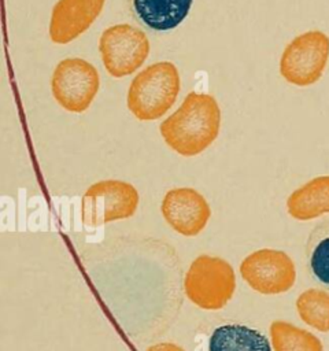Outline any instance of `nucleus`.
Segmentation results:
<instances>
[{
  "label": "nucleus",
  "instance_id": "4468645a",
  "mask_svg": "<svg viewBox=\"0 0 329 351\" xmlns=\"http://www.w3.org/2000/svg\"><path fill=\"white\" fill-rule=\"evenodd\" d=\"M307 270L314 281L329 288V218L318 222L306 241Z\"/></svg>",
  "mask_w": 329,
  "mask_h": 351
},
{
  "label": "nucleus",
  "instance_id": "423d86ee",
  "mask_svg": "<svg viewBox=\"0 0 329 351\" xmlns=\"http://www.w3.org/2000/svg\"><path fill=\"white\" fill-rule=\"evenodd\" d=\"M329 59V37L311 30L295 37L284 49L280 73L291 84L308 86L317 82Z\"/></svg>",
  "mask_w": 329,
  "mask_h": 351
},
{
  "label": "nucleus",
  "instance_id": "9b49d317",
  "mask_svg": "<svg viewBox=\"0 0 329 351\" xmlns=\"http://www.w3.org/2000/svg\"><path fill=\"white\" fill-rule=\"evenodd\" d=\"M193 0H129L132 15L155 32L175 29L189 14Z\"/></svg>",
  "mask_w": 329,
  "mask_h": 351
},
{
  "label": "nucleus",
  "instance_id": "39448f33",
  "mask_svg": "<svg viewBox=\"0 0 329 351\" xmlns=\"http://www.w3.org/2000/svg\"><path fill=\"white\" fill-rule=\"evenodd\" d=\"M99 51L107 73L121 78L143 66L149 53V40L141 29L130 23H118L101 33Z\"/></svg>",
  "mask_w": 329,
  "mask_h": 351
},
{
  "label": "nucleus",
  "instance_id": "6e6552de",
  "mask_svg": "<svg viewBox=\"0 0 329 351\" xmlns=\"http://www.w3.org/2000/svg\"><path fill=\"white\" fill-rule=\"evenodd\" d=\"M240 274L254 291L263 295L287 292L296 280V269L291 256L273 248H262L247 255L240 263Z\"/></svg>",
  "mask_w": 329,
  "mask_h": 351
},
{
  "label": "nucleus",
  "instance_id": "0eeeda50",
  "mask_svg": "<svg viewBox=\"0 0 329 351\" xmlns=\"http://www.w3.org/2000/svg\"><path fill=\"white\" fill-rule=\"evenodd\" d=\"M56 101L70 112H84L92 104L100 77L93 64L81 58H67L58 63L51 81Z\"/></svg>",
  "mask_w": 329,
  "mask_h": 351
},
{
  "label": "nucleus",
  "instance_id": "ddd939ff",
  "mask_svg": "<svg viewBox=\"0 0 329 351\" xmlns=\"http://www.w3.org/2000/svg\"><path fill=\"white\" fill-rule=\"evenodd\" d=\"M208 351H271L265 335L241 324H226L212 330Z\"/></svg>",
  "mask_w": 329,
  "mask_h": 351
},
{
  "label": "nucleus",
  "instance_id": "f3484780",
  "mask_svg": "<svg viewBox=\"0 0 329 351\" xmlns=\"http://www.w3.org/2000/svg\"><path fill=\"white\" fill-rule=\"evenodd\" d=\"M145 351H185V350L174 343H158V344L149 346Z\"/></svg>",
  "mask_w": 329,
  "mask_h": 351
},
{
  "label": "nucleus",
  "instance_id": "f257e3e1",
  "mask_svg": "<svg viewBox=\"0 0 329 351\" xmlns=\"http://www.w3.org/2000/svg\"><path fill=\"white\" fill-rule=\"evenodd\" d=\"M221 110L212 95L191 92L159 126L164 143L182 156H195L218 137Z\"/></svg>",
  "mask_w": 329,
  "mask_h": 351
},
{
  "label": "nucleus",
  "instance_id": "1a4fd4ad",
  "mask_svg": "<svg viewBox=\"0 0 329 351\" xmlns=\"http://www.w3.org/2000/svg\"><path fill=\"white\" fill-rule=\"evenodd\" d=\"M160 210L166 222L182 236L199 234L211 215L207 200L193 188L170 189L162 200Z\"/></svg>",
  "mask_w": 329,
  "mask_h": 351
},
{
  "label": "nucleus",
  "instance_id": "f8f14e48",
  "mask_svg": "<svg viewBox=\"0 0 329 351\" xmlns=\"http://www.w3.org/2000/svg\"><path fill=\"white\" fill-rule=\"evenodd\" d=\"M287 210L297 221L329 214V176L315 177L295 189L287 199Z\"/></svg>",
  "mask_w": 329,
  "mask_h": 351
},
{
  "label": "nucleus",
  "instance_id": "20e7f679",
  "mask_svg": "<svg viewBox=\"0 0 329 351\" xmlns=\"http://www.w3.org/2000/svg\"><path fill=\"white\" fill-rule=\"evenodd\" d=\"M138 206L137 189L121 180H104L90 185L81 200V218L86 226H101L134 215Z\"/></svg>",
  "mask_w": 329,
  "mask_h": 351
},
{
  "label": "nucleus",
  "instance_id": "9d476101",
  "mask_svg": "<svg viewBox=\"0 0 329 351\" xmlns=\"http://www.w3.org/2000/svg\"><path fill=\"white\" fill-rule=\"evenodd\" d=\"M106 0H58L52 8L49 37L67 44L81 36L100 15Z\"/></svg>",
  "mask_w": 329,
  "mask_h": 351
},
{
  "label": "nucleus",
  "instance_id": "f03ea898",
  "mask_svg": "<svg viewBox=\"0 0 329 351\" xmlns=\"http://www.w3.org/2000/svg\"><path fill=\"white\" fill-rule=\"evenodd\" d=\"M180 86V74L174 63L166 60L152 63L130 82L127 107L137 119L155 121L171 108Z\"/></svg>",
  "mask_w": 329,
  "mask_h": 351
},
{
  "label": "nucleus",
  "instance_id": "dca6fc26",
  "mask_svg": "<svg viewBox=\"0 0 329 351\" xmlns=\"http://www.w3.org/2000/svg\"><path fill=\"white\" fill-rule=\"evenodd\" d=\"M299 317L308 326L329 332V292L319 288L303 291L296 299Z\"/></svg>",
  "mask_w": 329,
  "mask_h": 351
},
{
  "label": "nucleus",
  "instance_id": "7ed1b4c3",
  "mask_svg": "<svg viewBox=\"0 0 329 351\" xmlns=\"http://www.w3.org/2000/svg\"><path fill=\"white\" fill-rule=\"evenodd\" d=\"M236 289L233 267L222 258L199 255L184 278L186 298L204 310H219L228 304Z\"/></svg>",
  "mask_w": 329,
  "mask_h": 351
},
{
  "label": "nucleus",
  "instance_id": "2eb2a0df",
  "mask_svg": "<svg viewBox=\"0 0 329 351\" xmlns=\"http://www.w3.org/2000/svg\"><path fill=\"white\" fill-rule=\"evenodd\" d=\"M270 337L274 351H324L322 341L315 335L287 321H273Z\"/></svg>",
  "mask_w": 329,
  "mask_h": 351
}]
</instances>
